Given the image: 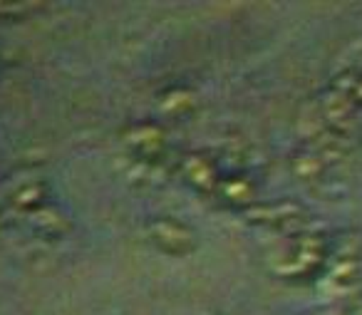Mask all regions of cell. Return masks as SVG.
<instances>
[{
    "instance_id": "7a4b0ae2",
    "label": "cell",
    "mask_w": 362,
    "mask_h": 315,
    "mask_svg": "<svg viewBox=\"0 0 362 315\" xmlns=\"http://www.w3.org/2000/svg\"><path fill=\"white\" fill-rule=\"evenodd\" d=\"M335 90L342 92V95L350 97L355 105L362 107V42L350 55V62L345 65V70L337 75Z\"/></svg>"
},
{
    "instance_id": "6da1fadb",
    "label": "cell",
    "mask_w": 362,
    "mask_h": 315,
    "mask_svg": "<svg viewBox=\"0 0 362 315\" xmlns=\"http://www.w3.org/2000/svg\"><path fill=\"white\" fill-rule=\"evenodd\" d=\"M330 283L342 305L355 315H362V234H350L337 246Z\"/></svg>"
}]
</instances>
